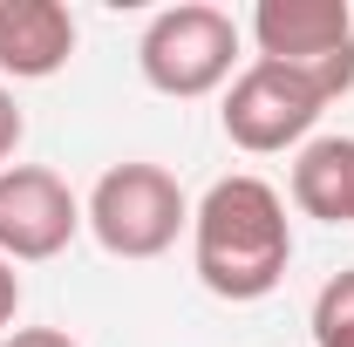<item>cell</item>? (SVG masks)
Listing matches in <instances>:
<instances>
[{
  "instance_id": "cell-11",
  "label": "cell",
  "mask_w": 354,
  "mask_h": 347,
  "mask_svg": "<svg viewBox=\"0 0 354 347\" xmlns=\"http://www.w3.org/2000/svg\"><path fill=\"white\" fill-rule=\"evenodd\" d=\"M14 313H21V272L0 259V341L14 334Z\"/></svg>"
},
{
  "instance_id": "cell-8",
  "label": "cell",
  "mask_w": 354,
  "mask_h": 347,
  "mask_svg": "<svg viewBox=\"0 0 354 347\" xmlns=\"http://www.w3.org/2000/svg\"><path fill=\"white\" fill-rule=\"evenodd\" d=\"M293 212L354 225V136H313L293 157Z\"/></svg>"
},
{
  "instance_id": "cell-2",
  "label": "cell",
  "mask_w": 354,
  "mask_h": 347,
  "mask_svg": "<svg viewBox=\"0 0 354 347\" xmlns=\"http://www.w3.org/2000/svg\"><path fill=\"white\" fill-rule=\"evenodd\" d=\"M82 225L109 259H164L177 238L191 232V198L164 164H109L82 198Z\"/></svg>"
},
{
  "instance_id": "cell-12",
  "label": "cell",
  "mask_w": 354,
  "mask_h": 347,
  "mask_svg": "<svg viewBox=\"0 0 354 347\" xmlns=\"http://www.w3.org/2000/svg\"><path fill=\"white\" fill-rule=\"evenodd\" d=\"M0 347H75V334H62V327H14Z\"/></svg>"
},
{
  "instance_id": "cell-7",
  "label": "cell",
  "mask_w": 354,
  "mask_h": 347,
  "mask_svg": "<svg viewBox=\"0 0 354 347\" xmlns=\"http://www.w3.org/2000/svg\"><path fill=\"white\" fill-rule=\"evenodd\" d=\"M75 55V14L62 0H0V75L48 82Z\"/></svg>"
},
{
  "instance_id": "cell-10",
  "label": "cell",
  "mask_w": 354,
  "mask_h": 347,
  "mask_svg": "<svg viewBox=\"0 0 354 347\" xmlns=\"http://www.w3.org/2000/svg\"><path fill=\"white\" fill-rule=\"evenodd\" d=\"M21 136H28V116H21V102H14V88L0 82V171L14 164V150H21Z\"/></svg>"
},
{
  "instance_id": "cell-4",
  "label": "cell",
  "mask_w": 354,
  "mask_h": 347,
  "mask_svg": "<svg viewBox=\"0 0 354 347\" xmlns=\"http://www.w3.org/2000/svg\"><path fill=\"white\" fill-rule=\"evenodd\" d=\"M143 82L171 102H198L212 88H232L239 68V21L212 0H177L164 14H150L143 41H136Z\"/></svg>"
},
{
  "instance_id": "cell-5",
  "label": "cell",
  "mask_w": 354,
  "mask_h": 347,
  "mask_svg": "<svg viewBox=\"0 0 354 347\" xmlns=\"http://www.w3.org/2000/svg\"><path fill=\"white\" fill-rule=\"evenodd\" d=\"M320 116H327V102L307 82H293L286 68H272V62H245L232 75V88H225V109H218L225 136L245 157H279V150L313 143V123Z\"/></svg>"
},
{
  "instance_id": "cell-1",
  "label": "cell",
  "mask_w": 354,
  "mask_h": 347,
  "mask_svg": "<svg viewBox=\"0 0 354 347\" xmlns=\"http://www.w3.org/2000/svg\"><path fill=\"white\" fill-rule=\"evenodd\" d=\"M286 265H293V218L266 177L232 171L191 205V272L205 293L232 306L266 300L286 279Z\"/></svg>"
},
{
  "instance_id": "cell-3",
  "label": "cell",
  "mask_w": 354,
  "mask_h": 347,
  "mask_svg": "<svg viewBox=\"0 0 354 347\" xmlns=\"http://www.w3.org/2000/svg\"><path fill=\"white\" fill-rule=\"evenodd\" d=\"M252 62L286 68L320 102L354 88V7L348 0H259L252 7Z\"/></svg>"
},
{
  "instance_id": "cell-9",
  "label": "cell",
  "mask_w": 354,
  "mask_h": 347,
  "mask_svg": "<svg viewBox=\"0 0 354 347\" xmlns=\"http://www.w3.org/2000/svg\"><path fill=\"white\" fill-rule=\"evenodd\" d=\"M313 347H354V265L313 293Z\"/></svg>"
},
{
  "instance_id": "cell-6",
  "label": "cell",
  "mask_w": 354,
  "mask_h": 347,
  "mask_svg": "<svg viewBox=\"0 0 354 347\" xmlns=\"http://www.w3.org/2000/svg\"><path fill=\"white\" fill-rule=\"evenodd\" d=\"M82 232V198L68 177L48 164H7L0 171V259L7 265H41L62 259Z\"/></svg>"
}]
</instances>
